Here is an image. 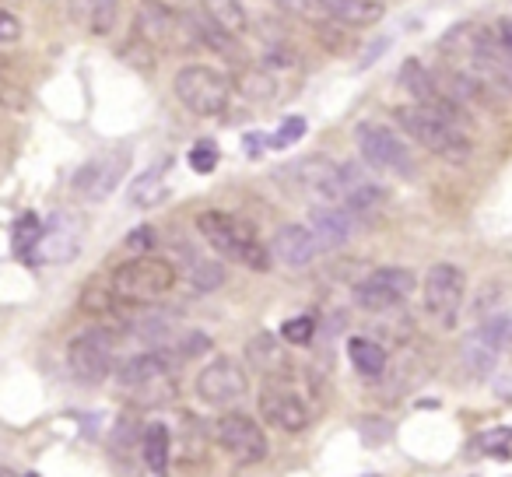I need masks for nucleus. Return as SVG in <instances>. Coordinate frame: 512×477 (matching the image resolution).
I'll list each match as a JSON object with an SVG mask.
<instances>
[{"label": "nucleus", "instance_id": "f257e3e1", "mask_svg": "<svg viewBox=\"0 0 512 477\" xmlns=\"http://www.w3.org/2000/svg\"><path fill=\"white\" fill-rule=\"evenodd\" d=\"M442 53L453 60V71H463L481 81V85L495 88V92L512 95V50L502 46L495 29H484V25H456V29L442 39Z\"/></svg>", "mask_w": 512, "mask_h": 477}, {"label": "nucleus", "instance_id": "f03ea898", "mask_svg": "<svg viewBox=\"0 0 512 477\" xmlns=\"http://www.w3.org/2000/svg\"><path fill=\"white\" fill-rule=\"evenodd\" d=\"M197 232L204 235V243L218 253L221 260H232V264H242L249 271H271L274 257L260 235H256L253 225H246L242 218L228 211H204L197 218Z\"/></svg>", "mask_w": 512, "mask_h": 477}, {"label": "nucleus", "instance_id": "7ed1b4c3", "mask_svg": "<svg viewBox=\"0 0 512 477\" xmlns=\"http://www.w3.org/2000/svg\"><path fill=\"white\" fill-rule=\"evenodd\" d=\"M393 116H397V127L404 130L414 144L432 151V155L442 158V162L460 165V162H467L470 151H474V144H470V137L463 134L460 123L435 113V109H425V106H418V102H411V106L393 109Z\"/></svg>", "mask_w": 512, "mask_h": 477}, {"label": "nucleus", "instance_id": "20e7f679", "mask_svg": "<svg viewBox=\"0 0 512 477\" xmlns=\"http://www.w3.org/2000/svg\"><path fill=\"white\" fill-rule=\"evenodd\" d=\"M172 288H176V267L165 257H151V253H137V257L123 260L109 278V295L130 302V306L162 302Z\"/></svg>", "mask_w": 512, "mask_h": 477}, {"label": "nucleus", "instance_id": "39448f33", "mask_svg": "<svg viewBox=\"0 0 512 477\" xmlns=\"http://www.w3.org/2000/svg\"><path fill=\"white\" fill-rule=\"evenodd\" d=\"M134 36L144 39L151 50L190 53L200 46V22L162 0H141L134 15Z\"/></svg>", "mask_w": 512, "mask_h": 477}, {"label": "nucleus", "instance_id": "423d86ee", "mask_svg": "<svg viewBox=\"0 0 512 477\" xmlns=\"http://www.w3.org/2000/svg\"><path fill=\"white\" fill-rule=\"evenodd\" d=\"M179 106L193 116H221L232 99V78L211 64H186L172 78Z\"/></svg>", "mask_w": 512, "mask_h": 477}, {"label": "nucleus", "instance_id": "0eeeda50", "mask_svg": "<svg viewBox=\"0 0 512 477\" xmlns=\"http://www.w3.org/2000/svg\"><path fill=\"white\" fill-rule=\"evenodd\" d=\"M397 81H400V88H404V92L418 102V106L435 109V113L449 116V120H456V123L467 120V102H463L460 95L449 88V81L442 78V74L428 71L418 57H411V60H404V64H400Z\"/></svg>", "mask_w": 512, "mask_h": 477}, {"label": "nucleus", "instance_id": "6e6552de", "mask_svg": "<svg viewBox=\"0 0 512 477\" xmlns=\"http://www.w3.org/2000/svg\"><path fill=\"white\" fill-rule=\"evenodd\" d=\"M67 369H71L74 383L81 386H99L109 376H116V348L109 330H81L71 344H67Z\"/></svg>", "mask_w": 512, "mask_h": 477}, {"label": "nucleus", "instance_id": "1a4fd4ad", "mask_svg": "<svg viewBox=\"0 0 512 477\" xmlns=\"http://www.w3.org/2000/svg\"><path fill=\"white\" fill-rule=\"evenodd\" d=\"M355 141L362 158L379 172H393V176H414V155L404 144L397 130H390L379 120H362L355 127Z\"/></svg>", "mask_w": 512, "mask_h": 477}, {"label": "nucleus", "instance_id": "9d476101", "mask_svg": "<svg viewBox=\"0 0 512 477\" xmlns=\"http://www.w3.org/2000/svg\"><path fill=\"white\" fill-rule=\"evenodd\" d=\"M421 299H425V313L439 327H456L463 299H467V278L456 264H432L421 281Z\"/></svg>", "mask_w": 512, "mask_h": 477}, {"label": "nucleus", "instance_id": "9b49d317", "mask_svg": "<svg viewBox=\"0 0 512 477\" xmlns=\"http://www.w3.org/2000/svg\"><path fill=\"white\" fill-rule=\"evenodd\" d=\"M418 288V278L407 267H376L355 285V306L365 313H390L404 306Z\"/></svg>", "mask_w": 512, "mask_h": 477}, {"label": "nucleus", "instance_id": "f8f14e48", "mask_svg": "<svg viewBox=\"0 0 512 477\" xmlns=\"http://www.w3.org/2000/svg\"><path fill=\"white\" fill-rule=\"evenodd\" d=\"M256 407H260V418L267 425H274L278 432L299 435L309 428L313 421V411H309V400L302 397V390L288 379H271L264 383L260 397H256Z\"/></svg>", "mask_w": 512, "mask_h": 477}, {"label": "nucleus", "instance_id": "ddd939ff", "mask_svg": "<svg viewBox=\"0 0 512 477\" xmlns=\"http://www.w3.org/2000/svg\"><path fill=\"white\" fill-rule=\"evenodd\" d=\"M130 172V151L113 148L102 155L88 158L78 172L71 176V193L85 204H102L109 193H116V186L123 183V176Z\"/></svg>", "mask_w": 512, "mask_h": 477}, {"label": "nucleus", "instance_id": "4468645a", "mask_svg": "<svg viewBox=\"0 0 512 477\" xmlns=\"http://www.w3.org/2000/svg\"><path fill=\"white\" fill-rule=\"evenodd\" d=\"M214 439H218V446L228 453V460H235L239 467L267 460V453H271L264 425L253 421L249 414H239V411L221 414V421L214 425Z\"/></svg>", "mask_w": 512, "mask_h": 477}, {"label": "nucleus", "instance_id": "2eb2a0df", "mask_svg": "<svg viewBox=\"0 0 512 477\" xmlns=\"http://www.w3.org/2000/svg\"><path fill=\"white\" fill-rule=\"evenodd\" d=\"M249 393V376L235 358L221 355L197 372V397L207 407H235Z\"/></svg>", "mask_w": 512, "mask_h": 477}, {"label": "nucleus", "instance_id": "dca6fc26", "mask_svg": "<svg viewBox=\"0 0 512 477\" xmlns=\"http://www.w3.org/2000/svg\"><path fill=\"white\" fill-rule=\"evenodd\" d=\"M505 351V323H502V309H491L481 323L467 334L463 341V365H467L474 376H488L498 362H502Z\"/></svg>", "mask_w": 512, "mask_h": 477}, {"label": "nucleus", "instance_id": "f3484780", "mask_svg": "<svg viewBox=\"0 0 512 477\" xmlns=\"http://www.w3.org/2000/svg\"><path fill=\"white\" fill-rule=\"evenodd\" d=\"M179 365V358L172 355V348L158 351H144V355H134L116 369V383L123 390H134V393H155L158 386H165V379L172 376V369Z\"/></svg>", "mask_w": 512, "mask_h": 477}, {"label": "nucleus", "instance_id": "a211bd4d", "mask_svg": "<svg viewBox=\"0 0 512 477\" xmlns=\"http://www.w3.org/2000/svg\"><path fill=\"white\" fill-rule=\"evenodd\" d=\"M320 239H316V232L309 225H281L278 232H274V243H271V257L278 260L281 267H288V271H306V267L316 264V257H320Z\"/></svg>", "mask_w": 512, "mask_h": 477}, {"label": "nucleus", "instance_id": "6ab92c4d", "mask_svg": "<svg viewBox=\"0 0 512 477\" xmlns=\"http://www.w3.org/2000/svg\"><path fill=\"white\" fill-rule=\"evenodd\" d=\"M309 228L316 232L323 250H341L344 243H351V235H355V218L341 204H320L309 214Z\"/></svg>", "mask_w": 512, "mask_h": 477}, {"label": "nucleus", "instance_id": "aec40b11", "mask_svg": "<svg viewBox=\"0 0 512 477\" xmlns=\"http://www.w3.org/2000/svg\"><path fill=\"white\" fill-rule=\"evenodd\" d=\"M78 243H81V235H78V228H74V221L67 218V214H57V218L43 228V239H39L36 253L43 260H53V264H67V260L78 253Z\"/></svg>", "mask_w": 512, "mask_h": 477}, {"label": "nucleus", "instance_id": "412c9836", "mask_svg": "<svg viewBox=\"0 0 512 477\" xmlns=\"http://www.w3.org/2000/svg\"><path fill=\"white\" fill-rule=\"evenodd\" d=\"M323 15L327 22L351 25V29H369L386 15L379 0H323Z\"/></svg>", "mask_w": 512, "mask_h": 477}, {"label": "nucleus", "instance_id": "4be33fe9", "mask_svg": "<svg viewBox=\"0 0 512 477\" xmlns=\"http://www.w3.org/2000/svg\"><path fill=\"white\" fill-rule=\"evenodd\" d=\"M169 453H172L169 425H165V421H148V425L141 428V456L151 474H165V470H169Z\"/></svg>", "mask_w": 512, "mask_h": 477}, {"label": "nucleus", "instance_id": "5701e85b", "mask_svg": "<svg viewBox=\"0 0 512 477\" xmlns=\"http://www.w3.org/2000/svg\"><path fill=\"white\" fill-rule=\"evenodd\" d=\"M348 358L351 365H355V372L362 379H383L386 376V351L383 344L369 341V337H351L348 341Z\"/></svg>", "mask_w": 512, "mask_h": 477}, {"label": "nucleus", "instance_id": "b1692460", "mask_svg": "<svg viewBox=\"0 0 512 477\" xmlns=\"http://www.w3.org/2000/svg\"><path fill=\"white\" fill-rule=\"evenodd\" d=\"M204 15L214 29L225 32V36H232V39H239L242 32H249V15L239 0H204Z\"/></svg>", "mask_w": 512, "mask_h": 477}, {"label": "nucleus", "instance_id": "393cba45", "mask_svg": "<svg viewBox=\"0 0 512 477\" xmlns=\"http://www.w3.org/2000/svg\"><path fill=\"white\" fill-rule=\"evenodd\" d=\"M116 11H120V0H78L74 18H78L92 36H109L116 25Z\"/></svg>", "mask_w": 512, "mask_h": 477}, {"label": "nucleus", "instance_id": "a878e982", "mask_svg": "<svg viewBox=\"0 0 512 477\" xmlns=\"http://www.w3.org/2000/svg\"><path fill=\"white\" fill-rule=\"evenodd\" d=\"M172 169V162L165 158V162H155L148 172H141L134 183V190H130V204L134 207H155L158 200L165 197V172Z\"/></svg>", "mask_w": 512, "mask_h": 477}, {"label": "nucleus", "instance_id": "bb28decb", "mask_svg": "<svg viewBox=\"0 0 512 477\" xmlns=\"http://www.w3.org/2000/svg\"><path fill=\"white\" fill-rule=\"evenodd\" d=\"M39 239H43V228H39L36 214H25L15 225V250L18 253H36Z\"/></svg>", "mask_w": 512, "mask_h": 477}, {"label": "nucleus", "instance_id": "cd10ccee", "mask_svg": "<svg viewBox=\"0 0 512 477\" xmlns=\"http://www.w3.org/2000/svg\"><path fill=\"white\" fill-rule=\"evenodd\" d=\"M281 11L288 15H299V18H309V22H320V25H330L327 15H323V0H274Z\"/></svg>", "mask_w": 512, "mask_h": 477}, {"label": "nucleus", "instance_id": "c85d7f7f", "mask_svg": "<svg viewBox=\"0 0 512 477\" xmlns=\"http://www.w3.org/2000/svg\"><path fill=\"white\" fill-rule=\"evenodd\" d=\"M316 334V320L313 316H295V320H285L281 323V337L288 344H309Z\"/></svg>", "mask_w": 512, "mask_h": 477}, {"label": "nucleus", "instance_id": "c756f323", "mask_svg": "<svg viewBox=\"0 0 512 477\" xmlns=\"http://www.w3.org/2000/svg\"><path fill=\"white\" fill-rule=\"evenodd\" d=\"M190 165H193V172H200V176H207V172H214V165H218V151H214V144H211V141L193 144V151H190Z\"/></svg>", "mask_w": 512, "mask_h": 477}, {"label": "nucleus", "instance_id": "7c9ffc66", "mask_svg": "<svg viewBox=\"0 0 512 477\" xmlns=\"http://www.w3.org/2000/svg\"><path fill=\"white\" fill-rule=\"evenodd\" d=\"M306 134V120L302 116H288L285 123H281V130L274 137H267L271 141V148H285V144H292V141H299V137Z\"/></svg>", "mask_w": 512, "mask_h": 477}, {"label": "nucleus", "instance_id": "2f4dec72", "mask_svg": "<svg viewBox=\"0 0 512 477\" xmlns=\"http://www.w3.org/2000/svg\"><path fill=\"white\" fill-rule=\"evenodd\" d=\"M22 22H18L15 15H11V11H4L0 8V43L4 46H11V43H18V39H22Z\"/></svg>", "mask_w": 512, "mask_h": 477}, {"label": "nucleus", "instance_id": "473e14b6", "mask_svg": "<svg viewBox=\"0 0 512 477\" xmlns=\"http://www.w3.org/2000/svg\"><path fill=\"white\" fill-rule=\"evenodd\" d=\"M491 29H495V36L502 39V46H509V50H512V18H498Z\"/></svg>", "mask_w": 512, "mask_h": 477}, {"label": "nucleus", "instance_id": "72a5a7b5", "mask_svg": "<svg viewBox=\"0 0 512 477\" xmlns=\"http://www.w3.org/2000/svg\"><path fill=\"white\" fill-rule=\"evenodd\" d=\"M0 474L8 477V474H18V470H11V467H0Z\"/></svg>", "mask_w": 512, "mask_h": 477}]
</instances>
